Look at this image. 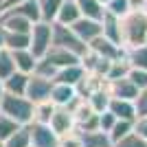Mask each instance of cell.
I'll return each instance as SVG.
<instances>
[{"mask_svg": "<svg viewBox=\"0 0 147 147\" xmlns=\"http://www.w3.org/2000/svg\"><path fill=\"white\" fill-rule=\"evenodd\" d=\"M119 31L123 51L147 44V9H129L125 16H121Z\"/></svg>", "mask_w": 147, "mask_h": 147, "instance_id": "obj_1", "label": "cell"}, {"mask_svg": "<svg viewBox=\"0 0 147 147\" xmlns=\"http://www.w3.org/2000/svg\"><path fill=\"white\" fill-rule=\"evenodd\" d=\"M33 108L35 103L29 101L24 94H11V92H5L0 97V112L7 114L9 119H13L20 125H29L33 121Z\"/></svg>", "mask_w": 147, "mask_h": 147, "instance_id": "obj_2", "label": "cell"}, {"mask_svg": "<svg viewBox=\"0 0 147 147\" xmlns=\"http://www.w3.org/2000/svg\"><path fill=\"white\" fill-rule=\"evenodd\" d=\"M51 42H53V22H44V20L33 22L29 31V51L35 55V59L46 55Z\"/></svg>", "mask_w": 147, "mask_h": 147, "instance_id": "obj_3", "label": "cell"}, {"mask_svg": "<svg viewBox=\"0 0 147 147\" xmlns=\"http://www.w3.org/2000/svg\"><path fill=\"white\" fill-rule=\"evenodd\" d=\"M53 46H61V49L70 51L75 55H84L88 51V44H84L79 37L73 33V29L66 24H59V22H53Z\"/></svg>", "mask_w": 147, "mask_h": 147, "instance_id": "obj_4", "label": "cell"}, {"mask_svg": "<svg viewBox=\"0 0 147 147\" xmlns=\"http://www.w3.org/2000/svg\"><path fill=\"white\" fill-rule=\"evenodd\" d=\"M51 88H53V81H51V79L31 73L29 75V81H26L24 97L29 99V101H33V103H40V101H46V99H49Z\"/></svg>", "mask_w": 147, "mask_h": 147, "instance_id": "obj_5", "label": "cell"}, {"mask_svg": "<svg viewBox=\"0 0 147 147\" xmlns=\"http://www.w3.org/2000/svg\"><path fill=\"white\" fill-rule=\"evenodd\" d=\"M49 127L53 129L57 136H64V134L75 132V119H73L70 108L55 105V110H53V114H51V119H49Z\"/></svg>", "mask_w": 147, "mask_h": 147, "instance_id": "obj_6", "label": "cell"}, {"mask_svg": "<svg viewBox=\"0 0 147 147\" xmlns=\"http://www.w3.org/2000/svg\"><path fill=\"white\" fill-rule=\"evenodd\" d=\"M29 134L33 147H57V143H59V136L46 123H29Z\"/></svg>", "mask_w": 147, "mask_h": 147, "instance_id": "obj_7", "label": "cell"}, {"mask_svg": "<svg viewBox=\"0 0 147 147\" xmlns=\"http://www.w3.org/2000/svg\"><path fill=\"white\" fill-rule=\"evenodd\" d=\"M88 49H90L92 53H97L99 57H105V59H121V57H125L123 46L114 44L112 40H108V37H103V35H97L94 40H90V42H88Z\"/></svg>", "mask_w": 147, "mask_h": 147, "instance_id": "obj_8", "label": "cell"}, {"mask_svg": "<svg viewBox=\"0 0 147 147\" xmlns=\"http://www.w3.org/2000/svg\"><path fill=\"white\" fill-rule=\"evenodd\" d=\"M73 33L79 37L84 44H88L90 40H94L97 35H101V22L94 18H86V16H81L79 20H75L73 24H70Z\"/></svg>", "mask_w": 147, "mask_h": 147, "instance_id": "obj_9", "label": "cell"}, {"mask_svg": "<svg viewBox=\"0 0 147 147\" xmlns=\"http://www.w3.org/2000/svg\"><path fill=\"white\" fill-rule=\"evenodd\" d=\"M105 90L110 92V97L114 99H127V101H134L138 97V88L127 79V77H121V79H105Z\"/></svg>", "mask_w": 147, "mask_h": 147, "instance_id": "obj_10", "label": "cell"}, {"mask_svg": "<svg viewBox=\"0 0 147 147\" xmlns=\"http://www.w3.org/2000/svg\"><path fill=\"white\" fill-rule=\"evenodd\" d=\"M31 20H26L24 16L11 11V9H5L0 11V26L5 31H13V33H29L31 31Z\"/></svg>", "mask_w": 147, "mask_h": 147, "instance_id": "obj_11", "label": "cell"}, {"mask_svg": "<svg viewBox=\"0 0 147 147\" xmlns=\"http://www.w3.org/2000/svg\"><path fill=\"white\" fill-rule=\"evenodd\" d=\"M44 59L49 61V64H53L57 70H59V68H66V66L79 64V55H75V53H70V51L61 49V46H53V44H51V49L46 51Z\"/></svg>", "mask_w": 147, "mask_h": 147, "instance_id": "obj_12", "label": "cell"}, {"mask_svg": "<svg viewBox=\"0 0 147 147\" xmlns=\"http://www.w3.org/2000/svg\"><path fill=\"white\" fill-rule=\"evenodd\" d=\"M77 97H79V94H77L75 86H68V84H57V81H53V88H51L49 99H51V101H53L55 105L68 108V105L73 103Z\"/></svg>", "mask_w": 147, "mask_h": 147, "instance_id": "obj_13", "label": "cell"}, {"mask_svg": "<svg viewBox=\"0 0 147 147\" xmlns=\"http://www.w3.org/2000/svg\"><path fill=\"white\" fill-rule=\"evenodd\" d=\"M108 110H110L117 119H125V121H134V119L138 117V114H136L134 101H127V99H114V97H110Z\"/></svg>", "mask_w": 147, "mask_h": 147, "instance_id": "obj_14", "label": "cell"}, {"mask_svg": "<svg viewBox=\"0 0 147 147\" xmlns=\"http://www.w3.org/2000/svg\"><path fill=\"white\" fill-rule=\"evenodd\" d=\"M99 22H101V35L121 46V31H119V18L117 16L103 9V16L99 18Z\"/></svg>", "mask_w": 147, "mask_h": 147, "instance_id": "obj_15", "label": "cell"}, {"mask_svg": "<svg viewBox=\"0 0 147 147\" xmlns=\"http://www.w3.org/2000/svg\"><path fill=\"white\" fill-rule=\"evenodd\" d=\"M79 18H81V11H79V7H77V2H75V0H64V2L59 5V9H57L53 22H59V24L70 26L75 20H79Z\"/></svg>", "mask_w": 147, "mask_h": 147, "instance_id": "obj_16", "label": "cell"}, {"mask_svg": "<svg viewBox=\"0 0 147 147\" xmlns=\"http://www.w3.org/2000/svg\"><path fill=\"white\" fill-rule=\"evenodd\" d=\"M9 53H11V59H13V64H16V70L26 73V75L33 73L37 59H35V55H33L29 49H18V51H9Z\"/></svg>", "mask_w": 147, "mask_h": 147, "instance_id": "obj_17", "label": "cell"}, {"mask_svg": "<svg viewBox=\"0 0 147 147\" xmlns=\"http://www.w3.org/2000/svg\"><path fill=\"white\" fill-rule=\"evenodd\" d=\"M84 68H81V64H75V66H66V68H59L55 73V77H53V81H57V84H68V86H77L79 84V79L84 77Z\"/></svg>", "mask_w": 147, "mask_h": 147, "instance_id": "obj_18", "label": "cell"}, {"mask_svg": "<svg viewBox=\"0 0 147 147\" xmlns=\"http://www.w3.org/2000/svg\"><path fill=\"white\" fill-rule=\"evenodd\" d=\"M26 81H29V75H26V73L13 70L7 79H2V86H5V92H11V94H24V92H26Z\"/></svg>", "mask_w": 147, "mask_h": 147, "instance_id": "obj_19", "label": "cell"}, {"mask_svg": "<svg viewBox=\"0 0 147 147\" xmlns=\"http://www.w3.org/2000/svg\"><path fill=\"white\" fill-rule=\"evenodd\" d=\"M81 136V143H84V147H112L110 138H108V134L105 132H101V129H92V132H79Z\"/></svg>", "mask_w": 147, "mask_h": 147, "instance_id": "obj_20", "label": "cell"}, {"mask_svg": "<svg viewBox=\"0 0 147 147\" xmlns=\"http://www.w3.org/2000/svg\"><path fill=\"white\" fill-rule=\"evenodd\" d=\"M86 101L88 103H90V108L94 112H103V110H108V103H110V92L105 90V84L101 88H97V90L94 92H90V94H88L86 97Z\"/></svg>", "mask_w": 147, "mask_h": 147, "instance_id": "obj_21", "label": "cell"}, {"mask_svg": "<svg viewBox=\"0 0 147 147\" xmlns=\"http://www.w3.org/2000/svg\"><path fill=\"white\" fill-rule=\"evenodd\" d=\"M2 49H7V51L29 49V33H13V31H5Z\"/></svg>", "mask_w": 147, "mask_h": 147, "instance_id": "obj_22", "label": "cell"}, {"mask_svg": "<svg viewBox=\"0 0 147 147\" xmlns=\"http://www.w3.org/2000/svg\"><path fill=\"white\" fill-rule=\"evenodd\" d=\"M2 11H5V9H2ZM11 11L20 13V16H24V18L31 20V22L42 20V16H40V7H37V0H24V2H20V5L11 7Z\"/></svg>", "mask_w": 147, "mask_h": 147, "instance_id": "obj_23", "label": "cell"}, {"mask_svg": "<svg viewBox=\"0 0 147 147\" xmlns=\"http://www.w3.org/2000/svg\"><path fill=\"white\" fill-rule=\"evenodd\" d=\"M125 59L129 61L132 68H143V70H147V44L125 51Z\"/></svg>", "mask_w": 147, "mask_h": 147, "instance_id": "obj_24", "label": "cell"}, {"mask_svg": "<svg viewBox=\"0 0 147 147\" xmlns=\"http://www.w3.org/2000/svg\"><path fill=\"white\" fill-rule=\"evenodd\" d=\"M29 145H31L29 125H20V127L5 141V147H29Z\"/></svg>", "mask_w": 147, "mask_h": 147, "instance_id": "obj_25", "label": "cell"}, {"mask_svg": "<svg viewBox=\"0 0 147 147\" xmlns=\"http://www.w3.org/2000/svg\"><path fill=\"white\" fill-rule=\"evenodd\" d=\"M132 127H134V121L117 119V121H114V125L110 127V132H108V138H110V143H117V141H121L123 136H127L129 132H132Z\"/></svg>", "mask_w": 147, "mask_h": 147, "instance_id": "obj_26", "label": "cell"}, {"mask_svg": "<svg viewBox=\"0 0 147 147\" xmlns=\"http://www.w3.org/2000/svg\"><path fill=\"white\" fill-rule=\"evenodd\" d=\"M53 110H55V103H53L51 99L35 103V108H33V121L35 123H46V125H49V119H51V114H53Z\"/></svg>", "mask_w": 147, "mask_h": 147, "instance_id": "obj_27", "label": "cell"}, {"mask_svg": "<svg viewBox=\"0 0 147 147\" xmlns=\"http://www.w3.org/2000/svg\"><path fill=\"white\" fill-rule=\"evenodd\" d=\"M77 7H79L81 16H86V18H94L99 20L103 16V5H99L97 0H75Z\"/></svg>", "mask_w": 147, "mask_h": 147, "instance_id": "obj_28", "label": "cell"}, {"mask_svg": "<svg viewBox=\"0 0 147 147\" xmlns=\"http://www.w3.org/2000/svg\"><path fill=\"white\" fill-rule=\"evenodd\" d=\"M127 70H129V61L125 57L121 59H112L110 68H108V73H105V79H121V77H127Z\"/></svg>", "mask_w": 147, "mask_h": 147, "instance_id": "obj_29", "label": "cell"}, {"mask_svg": "<svg viewBox=\"0 0 147 147\" xmlns=\"http://www.w3.org/2000/svg\"><path fill=\"white\" fill-rule=\"evenodd\" d=\"M61 2H64V0H37L40 16H42L44 22H53V20H55V13H57Z\"/></svg>", "mask_w": 147, "mask_h": 147, "instance_id": "obj_30", "label": "cell"}, {"mask_svg": "<svg viewBox=\"0 0 147 147\" xmlns=\"http://www.w3.org/2000/svg\"><path fill=\"white\" fill-rule=\"evenodd\" d=\"M18 127H20V123H16L13 119H9L7 114H2V112H0V143H5Z\"/></svg>", "mask_w": 147, "mask_h": 147, "instance_id": "obj_31", "label": "cell"}, {"mask_svg": "<svg viewBox=\"0 0 147 147\" xmlns=\"http://www.w3.org/2000/svg\"><path fill=\"white\" fill-rule=\"evenodd\" d=\"M16 70V64L11 59V53L7 49H0V79H7Z\"/></svg>", "mask_w": 147, "mask_h": 147, "instance_id": "obj_32", "label": "cell"}, {"mask_svg": "<svg viewBox=\"0 0 147 147\" xmlns=\"http://www.w3.org/2000/svg\"><path fill=\"white\" fill-rule=\"evenodd\" d=\"M127 79L132 81L136 88H138V92H141V90H145V88H147V70H143V68H132V66H129Z\"/></svg>", "mask_w": 147, "mask_h": 147, "instance_id": "obj_33", "label": "cell"}, {"mask_svg": "<svg viewBox=\"0 0 147 147\" xmlns=\"http://www.w3.org/2000/svg\"><path fill=\"white\" fill-rule=\"evenodd\" d=\"M112 147H147V141L141 138L136 132H129L127 136H123L121 141L112 143Z\"/></svg>", "mask_w": 147, "mask_h": 147, "instance_id": "obj_34", "label": "cell"}, {"mask_svg": "<svg viewBox=\"0 0 147 147\" xmlns=\"http://www.w3.org/2000/svg\"><path fill=\"white\" fill-rule=\"evenodd\" d=\"M33 73L40 75V77H46V79L53 81V77H55V73H57V68L53 66V64H49V61L44 59V57H40V59H37V64H35V68H33Z\"/></svg>", "mask_w": 147, "mask_h": 147, "instance_id": "obj_35", "label": "cell"}, {"mask_svg": "<svg viewBox=\"0 0 147 147\" xmlns=\"http://www.w3.org/2000/svg\"><path fill=\"white\" fill-rule=\"evenodd\" d=\"M103 9L110 11V13H114L117 18H121V16H125V13L129 11V5H127V0H108Z\"/></svg>", "mask_w": 147, "mask_h": 147, "instance_id": "obj_36", "label": "cell"}, {"mask_svg": "<svg viewBox=\"0 0 147 147\" xmlns=\"http://www.w3.org/2000/svg\"><path fill=\"white\" fill-rule=\"evenodd\" d=\"M57 147H84L79 132L75 129V132H70V134H64V136H59V143H57Z\"/></svg>", "mask_w": 147, "mask_h": 147, "instance_id": "obj_37", "label": "cell"}, {"mask_svg": "<svg viewBox=\"0 0 147 147\" xmlns=\"http://www.w3.org/2000/svg\"><path fill=\"white\" fill-rule=\"evenodd\" d=\"M114 121H117V117H114L110 110L99 112V129H101V132H105V134H108V132H110V127L114 125Z\"/></svg>", "mask_w": 147, "mask_h": 147, "instance_id": "obj_38", "label": "cell"}, {"mask_svg": "<svg viewBox=\"0 0 147 147\" xmlns=\"http://www.w3.org/2000/svg\"><path fill=\"white\" fill-rule=\"evenodd\" d=\"M132 132H136L141 138H145V141H147V114L134 119V127H132Z\"/></svg>", "mask_w": 147, "mask_h": 147, "instance_id": "obj_39", "label": "cell"}, {"mask_svg": "<svg viewBox=\"0 0 147 147\" xmlns=\"http://www.w3.org/2000/svg\"><path fill=\"white\" fill-rule=\"evenodd\" d=\"M134 105H136V114H138V117L147 114V88L138 92V97L134 99Z\"/></svg>", "mask_w": 147, "mask_h": 147, "instance_id": "obj_40", "label": "cell"}, {"mask_svg": "<svg viewBox=\"0 0 147 147\" xmlns=\"http://www.w3.org/2000/svg\"><path fill=\"white\" fill-rule=\"evenodd\" d=\"M129 9H147V0H127Z\"/></svg>", "mask_w": 147, "mask_h": 147, "instance_id": "obj_41", "label": "cell"}, {"mask_svg": "<svg viewBox=\"0 0 147 147\" xmlns=\"http://www.w3.org/2000/svg\"><path fill=\"white\" fill-rule=\"evenodd\" d=\"M20 2H24V0H5V5H2V9H11V7L20 5ZM2 9H0V11H2Z\"/></svg>", "mask_w": 147, "mask_h": 147, "instance_id": "obj_42", "label": "cell"}, {"mask_svg": "<svg viewBox=\"0 0 147 147\" xmlns=\"http://www.w3.org/2000/svg\"><path fill=\"white\" fill-rule=\"evenodd\" d=\"M2 37H5V29L0 26V49H2Z\"/></svg>", "mask_w": 147, "mask_h": 147, "instance_id": "obj_43", "label": "cell"}, {"mask_svg": "<svg viewBox=\"0 0 147 147\" xmlns=\"http://www.w3.org/2000/svg\"><path fill=\"white\" fill-rule=\"evenodd\" d=\"M5 94V86H2V79H0V97Z\"/></svg>", "mask_w": 147, "mask_h": 147, "instance_id": "obj_44", "label": "cell"}, {"mask_svg": "<svg viewBox=\"0 0 147 147\" xmlns=\"http://www.w3.org/2000/svg\"><path fill=\"white\" fill-rule=\"evenodd\" d=\"M2 5H5V0H0V9H2Z\"/></svg>", "mask_w": 147, "mask_h": 147, "instance_id": "obj_45", "label": "cell"}, {"mask_svg": "<svg viewBox=\"0 0 147 147\" xmlns=\"http://www.w3.org/2000/svg\"><path fill=\"white\" fill-rule=\"evenodd\" d=\"M0 147H5V143H0Z\"/></svg>", "mask_w": 147, "mask_h": 147, "instance_id": "obj_46", "label": "cell"}, {"mask_svg": "<svg viewBox=\"0 0 147 147\" xmlns=\"http://www.w3.org/2000/svg\"><path fill=\"white\" fill-rule=\"evenodd\" d=\"M29 147H33V145H29Z\"/></svg>", "mask_w": 147, "mask_h": 147, "instance_id": "obj_47", "label": "cell"}]
</instances>
